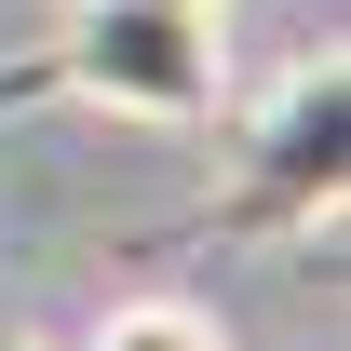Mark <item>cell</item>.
Returning <instances> with one entry per match:
<instances>
[{
    "mask_svg": "<svg viewBox=\"0 0 351 351\" xmlns=\"http://www.w3.org/2000/svg\"><path fill=\"white\" fill-rule=\"evenodd\" d=\"M54 95H82L108 122H217L230 27L203 0H82L54 27Z\"/></svg>",
    "mask_w": 351,
    "mask_h": 351,
    "instance_id": "cell-1",
    "label": "cell"
},
{
    "mask_svg": "<svg viewBox=\"0 0 351 351\" xmlns=\"http://www.w3.org/2000/svg\"><path fill=\"white\" fill-rule=\"evenodd\" d=\"M338 149H351V82H338V54H324V68H298V82H284V108L257 122L243 217H270V230H324V217H338Z\"/></svg>",
    "mask_w": 351,
    "mask_h": 351,
    "instance_id": "cell-2",
    "label": "cell"
},
{
    "mask_svg": "<svg viewBox=\"0 0 351 351\" xmlns=\"http://www.w3.org/2000/svg\"><path fill=\"white\" fill-rule=\"evenodd\" d=\"M82 351H230V338H217V311H189V298H122Z\"/></svg>",
    "mask_w": 351,
    "mask_h": 351,
    "instance_id": "cell-3",
    "label": "cell"
},
{
    "mask_svg": "<svg viewBox=\"0 0 351 351\" xmlns=\"http://www.w3.org/2000/svg\"><path fill=\"white\" fill-rule=\"evenodd\" d=\"M203 14H217V0H203Z\"/></svg>",
    "mask_w": 351,
    "mask_h": 351,
    "instance_id": "cell-4",
    "label": "cell"
}]
</instances>
